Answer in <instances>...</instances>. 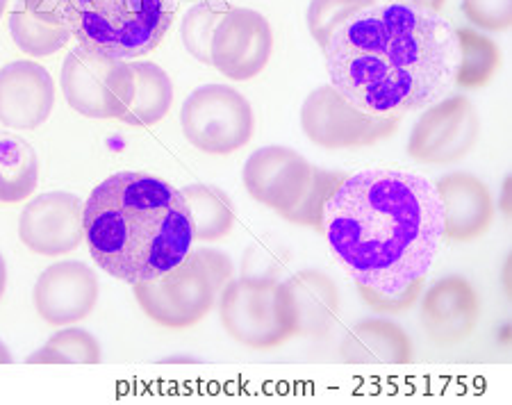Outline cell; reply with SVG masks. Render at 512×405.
Wrapping results in <instances>:
<instances>
[{"label": "cell", "mask_w": 512, "mask_h": 405, "mask_svg": "<svg viewBox=\"0 0 512 405\" xmlns=\"http://www.w3.org/2000/svg\"><path fill=\"white\" fill-rule=\"evenodd\" d=\"M330 85L369 117L403 119L456 89V26L442 12L374 3L324 48Z\"/></svg>", "instance_id": "6da1fadb"}, {"label": "cell", "mask_w": 512, "mask_h": 405, "mask_svg": "<svg viewBox=\"0 0 512 405\" xmlns=\"http://www.w3.org/2000/svg\"><path fill=\"white\" fill-rule=\"evenodd\" d=\"M319 233L351 278L394 294L431 271L444 239L435 180L406 169L349 173L326 203Z\"/></svg>", "instance_id": "7a4b0ae2"}, {"label": "cell", "mask_w": 512, "mask_h": 405, "mask_svg": "<svg viewBox=\"0 0 512 405\" xmlns=\"http://www.w3.org/2000/svg\"><path fill=\"white\" fill-rule=\"evenodd\" d=\"M85 242L105 274L135 285L176 267L192 251L194 230L180 189L121 171L85 201Z\"/></svg>", "instance_id": "3957f363"}, {"label": "cell", "mask_w": 512, "mask_h": 405, "mask_svg": "<svg viewBox=\"0 0 512 405\" xmlns=\"http://www.w3.org/2000/svg\"><path fill=\"white\" fill-rule=\"evenodd\" d=\"M176 7V0H57L55 19L78 44L137 60L162 44Z\"/></svg>", "instance_id": "277c9868"}, {"label": "cell", "mask_w": 512, "mask_h": 405, "mask_svg": "<svg viewBox=\"0 0 512 405\" xmlns=\"http://www.w3.org/2000/svg\"><path fill=\"white\" fill-rule=\"evenodd\" d=\"M235 278L226 253L192 249L176 267L153 280L132 285L137 303L155 324L173 330L194 328L217 308L221 289Z\"/></svg>", "instance_id": "5b68a950"}, {"label": "cell", "mask_w": 512, "mask_h": 405, "mask_svg": "<svg viewBox=\"0 0 512 405\" xmlns=\"http://www.w3.org/2000/svg\"><path fill=\"white\" fill-rule=\"evenodd\" d=\"M60 87L82 117L121 119L135 96V73L123 57L78 44L62 64Z\"/></svg>", "instance_id": "8992f818"}, {"label": "cell", "mask_w": 512, "mask_h": 405, "mask_svg": "<svg viewBox=\"0 0 512 405\" xmlns=\"http://www.w3.org/2000/svg\"><path fill=\"white\" fill-rule=\"evenodd\" d=\"M180 128L189 144L208 155H228L253 139L255 114L244 94L228 85H203L180 107Z\"/></svg>", "instance_id": "52a82bcc"}, {"label": "cell", "mask_w": 512, "mask_h": 405, "mask_svg": "<svg viewBox=\"0 0 512 405\" xmlns=\"http://www.w3.org/2000/svg\"><path fill=\"white\" fill-rule=\"evenodd\" d=\"M399 126L401 119L369 117L360 112L330 82L310 92L301 105L303 135L328 151L374 146L392 137Z\"/></svg>", "instance_id": "ba28073f"}, {"label": "cell", "mask_w": 512, "mask_h": 405, "mask_svg": "<svg viewBox=\"0 0 512 405\" xmlns=\"http://www.w3.org/2000/svg\"><path fill=\"white\" fill-rule=\"evenodd\" d=\"M481 119L465 94H449L428 105L408 137V155L421 164H456L474 151Z\"/></svg>", "instance_id": "9c48e42d"}, {"label": "cell", "mask_w": 512, "mask_h": 405, "mask_svg": "<svg viewBox=\"0 0 512 405\" xmlns=\"http://www.w3.org/2000/svg\"><path fill=\"white\" fill-rule=\"evenodd\" d=\"M278 280L233 278L219 294V317L226 333L242 346L269 351L292 337L283 326L276 305Z\"/></svg>", "instance_id": "30bf717a"}, {"label": "cell", "mask_w": 512, "mask_h": 405, "mask_svg": "<svg viewBox=\"0 0 512 405\" xmlns=\"http://www.w3.org/2000/svg\"><path fill=\"white\" fill-rule=\"evenodd\" d=\"M276 305L289 337L321 340L335 328L342 310L340 287L319 269H303L278 280Z\"/></svg>", "instance_id": "8fae6325"}, {"label": "cell", "mask_w": 512, "mask_h": 405, "mask_svg": "<svg viewBox=\"0 0 512 405\" xmlns=\"http://www.w3.org/2000/svg\"><path fill=\"white\" fill-rule=\"evenodd\" d=\"M274 53V30L260 12L233 7L214 30L210 64L226 78L244 82L260 76Z\"/></svg>", "instance_id": "7c38bea8"}, {"label": "cell", "mask_w": 512, "mask_h": 405, "mask_svg": "<svg viewBox=\"0 0 512 405\" xmlns=\"http://www.w3.org/2000/svg\"><path fill=\"white\" fill-rule=\"evenodd\" d=\"M19 237L44 258L69 255L85 239V203L69 192L39 194L21 212Z\"/></svg>", "instance_id": "4fadbf2b"}, {"label": "cell", "mask_w": 512, "mask_h": 405, "mask_svg": "<svg viewBox=\"0 0 512 405\" xmlns=\"http://www.w3.org/2000/svg\"><path fill=\"white\" fill-rule=\"evenodd\" d=\"M98 276L92 267L78 260H62L44 269L37 278L32 303L46 324L73 326L87 319L98 303Z\"/></svg>", "instance_id": "5bb4252c"}, {"label": "cell", "mask_w": 512, "mask_h": 405, "mask_svg": "<svg viewBox=\"0 0 512 405\" xmlns=\"http://www.w3.org/2000/svg\"><path fill=\"white\" fill-rule=\"evenodd\" d=\"M421 326L437 346L469 340L481 317V296L465 276L451 274L421 292Z\"/></svg>", "instance_id": "9a60e30c"}, {"label": "cell", "mask_w": 512, "mask_h": 405, "mask_svg": "<svg viewBox=\"0 0 512 405\" xmlns=\"http://www.w3.org/2000/svg\"><path fill=\"white\" fill-rule=\"evenodd\" d=\"M312 164L287 146H262L249 155L242 180L253 201L278 214L299 201L310 180Z\"/></svg>", "instance_id": "2e32d148"}, {"label": "cell", "mask_w": 512, "mask_h": 405, "mask_svg": "<svg viewBox=\"0 0 512 405\" xmlns=\"http://www.w3.org/2000/svg\"><path fill=\"white\" fill-rule=\"evenodd\" d=\"M442 203L444 237L458 244H469L490 233L497 203L492 189L469 171H453L435 183Z\"/></svg>", "instance_id": "e0dca14e"}, {"label": "cell", "mask_w": 512, "mask_h": 405, "mask_svg": "<svg viewBox=\"0 0 512 405\" xmlns=\"http://www.w3.org/2000/svg\"><path fill=\"white\" fill-rule=\"evenodd\" d=\"M55 110V82L32 60L0 69V123L12 130H37Z\"/></svg>", "instance_id": "ac0fdd59"}, {"label": "cell", "mask_w": 512, "mask_h": 405, "mask_svg": "<svg viewBox=\"0 0 512 405\" xmlns=\"http://www.w3.org/2000/svg\"><path fill=\"white\" fill-rule=\"evenodd\" d=\"M410 335L387 319L358 321L340 346V358L355 367H403L412 362Z\"/></svg>", "instance_id": "d6986e66"}, {"label": "cell", "mask_w": 512, "mask_h": 405, "mask_svg": "<svg viewBox=\"0 0 512 405\" xmlns=\"http://www.w3.org/2000/svg\"><path fill=\"white\" fill-rule=\"evenodd\" d=\"M135 73V96L121 119L130 128H148L167 117L173 105V82L155 62H130Z\"/></svg>", "instance_id": "ffe728a7"}, {"label": "cell", "mask_w": 512, "mask_h": 405, "mask_svg": "<svg viewBox=\"0 0 512 405\" xmlns=\"http://www.w3.org/2000/svg\"><path fill=\"white\" fill-rule=\"evenodd\" d=\"M194 242H219L233 233L237 212L235 203L224 189L208 183L187 185L183 192Z\"/></svg>", "instance_id": "44dd1931"}, {"label": "cell", "mask_w": 512, "mask_h": 405, "mask_svg": "<svg viewBox=\"0 0 512 405\" xmlns=\"http://www.w3.org/2000/svg\"><path fill=\"white\" fill-rule=\"evenodd\" d=\"M39 157L26 139L0 130V203L14 205L35 194Z\"/></svg>", "instance_id": "7402d4cb"}, {"label": "cell", "mask_w": 512, "mask_h": 405, "mask_svg": "<svg viewBox=\"0 0 512 405\" xmlns=\"http://www.w3.org/2000/svg\"><path fill=\"white\" fill-rule=\"evenodd\" d=\"M458 71L456 87L476 92L490 85L501 69V48L497 41L472 28H456Z\"/></svg>", "instance_id": "603a6c76"}, {"label": "cell", "mask_w": 512, "mask_h": 405, "mask_svg": "<svg viewBox=\"0 0 512 405\" xmlns=\"http://www.w3.org/2000/svg\"><path fill=\"white\" fill-rule=\"evenodd\" d=\"M10 32L19 51L32 57L55 55L73 37L64 23L32 14L26 7L10 14Z\"/></svg>", "instance_id": "cb8c5ba5"}, {"label": "cell", "mask_w": 512, "mask_h": 405, "mask_svg": "<svg viewBox=\"0 0 512 405\" xmlns=\"http://www.w3.org/2000/svg\"><path fill=\"white\" fill-rule=\"evenodd\" d=\"M101 342L85 328H66L28 358V365H101Z\"/></svg>", "instance_id": "d4e9b609"}, {"label": "cell", "mask_w": 512, "mask_h": 405, "mask_svg": "<svg viewBox=\"0 0 512 405\" xmlns=\"http://www.w3.org/2000/svg\"><path fill=\"white\" fill-rule=\"evenodd\" d=\"M346 176H349V173L326 171V169L315 167V164H312L310 180H308V185H305L301 198L287 212L280 214V217L289 223H294V226L319 230L321 219H324L326 203L330 201V196L335 194V189L342 185V180Z\"/></svg>", "instance_id": "484cf974"}, {"label": "cell", "mask_w": 512, "mask_h": 405, "mask_svg": "<svg viewBox=\"0 0 512 405\" xmlns=\"http://www.w3.org/2000/svg\"><path fill=\"white\" fill-rule=\"evenodd\" d=\"M226 12L228 7L214 3H198L192 10H187V14L183 16V28H180V39H183V46L194 60L210 64L214 30H217Z\"/></svg>", "instance_id": "4316f807"}, {"label": "cell", "mask_w": 512, "mask_h": 405, "mask_svg": "<svg viewBox=\"0 0 512 405\" xmlns=\"http://www.w3.org/2000/svg\"><path fill=\"white\" fill-rule=\"evenodd\" d=\"M378 3V0H310L308 7V28L321 48H326L333 32L358 14L365 7Z\"/></svg>", "instance_id": "83f0119b"}, {"label": "cell", "mask_w": 512, "mask_h": 405, "mask_svg": "<svg viewBox=\"0 0 512 405\" xmlns=\"http://www.w3.org/2000/svg\"><path fill=\"white\" fill-rule=\"evenodd\" d=\"M289 253L287 246L278 239H260L251 244L244 253L242 260V278L251 280H278L280 274L287 269Z\"/></svg>", "instance_id": "f1b7e54d"}, {"label": "cell", "mask_w": 512, "mask_h": 405, "mask_svg": "<svg viewBox=\"0 0 512 405\" xmlns=\"http://www.w3.org/2000/svg\"><path fill=\"white\" fill-rule=\"evenodd\" d=\"M426 287V278H419L415 283H410L406 289H401V292H394V294H385V292H378V289L369 287V285H360L355 283V289H358L360 299L365 301V305H369L374 312H381V314H406L412 308H415L417 301L421 299V292H424Z\"/></svg>", "instance_id": "f546056e"}, {"label": "cell", "mask_w": 512, "mask_h": 405, "mask_svg": "<svg viewBox=\"0 0 512 405\" xmlns=\"http://www.w3.org/2000/svg\"><path fill=\"white\" fill-rule=\"evenodd\" d=\"M460 7L481 30L503 32L512 26V0H462Z\"/></svg>", "instance_id": "4dcf8cb0"}, {"label": "cell", "mask_w": 512, "mask_h": 405, "mask_svg": "<svg viewBox=\"0 0 512 405\" xmlns=\"http://www.w3.org/2000/svg\"><path fill=\"white\" fill-rule=\"evenodd\" d=\"M390 3H403V5H412V7H421V10L442 12V7L447 5V0H390Z\"/></svg>", "instance_id": "1f68e13d"}, {"label": "cell", "mask_w": 512, "mask_h": 405, "mask_svg": "<svg viewBox=\"0 0 512 405\" xmlns=\"http://www.w3.org/2000/svg\"><path fill=\"white\" fill-rule=\"evenodd\" d=\"M510 196H512V178L508 176L506 180H503V192H501V210H503V214H506V217L510 219V214H512V203H510Z\"/></svg>", "instance_id": "d6a6232c"}, {"label": "cell", "mask_w": 512, "mask_h": 405, "mask_svg": "<svg viewBox=\"0 0 512 405\" xmlns=\"http://www.w3.org/2000/svg\"><path fill=\"white\" fill-rule=\"evenodd\" d=\"M5 289H7V262H5V255L0 253V301H3Z\"/></svg>", "instance_id": "836d02e7"}, {"label": "cell", "mask_w": 512, "mask_h": 405, "mask_svg": "<svg viewBox=\"0 0 512 405\" xmlns=\"http://www.w3.org/2000/svg\"><path fill=\"white\" fill-rule=\"evenodd\" d=\"M12 353H10V349H7V346L0 342V365H12Z\"/></svg>", "instance_id": "e575fe53"}, {"label": "cell", "mask_w": 512, "mask_h": 405, "mask_svg": "<svg viewBox=\"0 0 512 405\" xmlns=\"http://www.w3.org/2000/svg\"><path fill=\"white\" fill-rule=\"evenodd\" d=\"M5 10H7V0H0V16L5 14Z\"/></svg>", "instance_id": "d590c367"}]
</instances>
